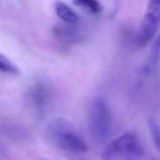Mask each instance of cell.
I'll use <instances>...</instances> for the list:
<instances>
[{
	"mask_svg": "<svg viewBox=\"0 0 160 160\" xmlns=\"http://www.w3.org/2000/svg\"><path fill=\"white\" fill-rule=\"evenodd\" d=\"M149 128H150V134H151L152 142H154L155 148L158 149V151L160 152V126L154 120H150L149 121Z\"/></svg>",
	"mask_w": 160,
	"mask_h": 160,
	"instance_id": "10",
	"label": "cell"
},
{
	"mask_svg": "<svg viewBox=\"0 0 160 160\" xmlns=\"http://www.w3.org/2000/svg\"><path fill=\"white\" fill-rule=\"evenodd\" d=\"M159 59H160V34L158 36H155V39L152 40L149 56L141 68V75L144 78L149 76L155 70V68L159 62Z\"/></svg>",
	"mask_w": 160,
	"mask_h": 160,
	"instance_id": "5",
	"label": "cell"
},
{
	"mask_svg": "<svg viewBox=\"0 0 160 160\" xmlns=\"http://www.w3.org/2000/svg\"><path fill=\"white\" fill-rule=\"evenodd\" d=\"M112 115L104 98H95L89 109V131L94 141L104 144L110 136Z\"/></svg>",
	"mask_w": 160,
	"mask_h": 160,
	"instance_id": "3",
	"label": "cell"
},
{
	"mask_svg": "<svg viewBox=\"0 0 160 160\" xmlns=\"http://www.w3.org/2000/svg\"><path fill=\"white\" fill-rule=\"evenodd\" d=\"M54 10H55V14L56 16L65 24H69V25H75L79 22L80 18L79 15L65 2L62 1H55L54 2Z\"/></svg>",
	"mask_w": 160,
	"mask_h": 160,
	"instance_id": "6",
	"label": "cell"
},
{
	"mask_svg": "<svg viewBox=\"0 0 160 160\" xmlns=\"http://www.w3.org/2000/svg\"><path fill=\"white\" fill-rule=\"evenodd\" d=\"M72 26L74 25H69V24H65V26H56L54 29V32L62 41H75L81 38V34L79 29L72 28Z\"/></svg>",
	"mask_w": 160,
	"mask_h": 160,
	"instance_id": "7",
	"label": "cell"
},
{
	"mask_svg": "<svg viewBox=\"0 0 160 160\" xmlns=\"http://www.w3.org/2000/svg\"><path fill=\"white\" fill-rule=\"evenodd\" d=\"M45 138L54 146L71 154H85L89 150L72 122L64 118H55L46 124Z\"/></svg>",
	"mask_w": 160,
	"mask_h": 160,
	"instance_id": "1",
	"label": "cell"
},
{
	"mask_svg": "<svg viewBox=\"0 0 160 160\" xmlns=\"http://www.w3.org/2000/svg\"><path fill=\"white\" fill-rule=\"evenodd\" d=\"M144 149L134 132H125L110 141L101 152V160H142Z\"/></svg>",
	"mask_w": 160,
	"mask_h": 160,
	"instance_id": "2",
	"label": "cell"
},
{
	"mask_svg": "<svg viewBox=\"0 0 160 160\" xmlns=\"http://www.w3.org/2000/svg\"><path fill=\"white\" fill-rule=\"evenodd\" d=\"M160 29V0H149L139 29L135 35V44L138 48H144L155 39Z\"/></svg>",
	"mask_w": 160,
	"mask_h": 160,
	"instance_id": "4",
	"label": "cell"
},
{
	"mask_svg": "<svg viewBox=\"0 0 160 160\" xmlns=\"http://www.w3.org/2000/svg\"><path fill=\"white\" fill-rule=\"evenodd\" d=\"M0 72L15 75V74H19L20 70L9 58H6L5 55L0 54Z\"/></svg>",
	"mask_w": 160,
	"mask_h": 160,
	"instance_id": "9",
	"label": "cell"
},
{
	"mask_svg": "<svg viewBox=\"0 0 160 160\" xmlns=\"http://www.w3.org/2000/svg\"><path fill=\"white\" fill-rule=\"evenodd\" d=\"M72 2L76 6L88 10L90 14H100L102 11V5L99 0H72Z\"/></svg>",
	"mask_w": 160,
	"mask_h": 160,
	"instance_id": "8",
	"label": "cell"
}]
</instances>
